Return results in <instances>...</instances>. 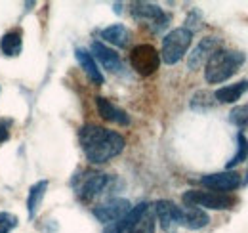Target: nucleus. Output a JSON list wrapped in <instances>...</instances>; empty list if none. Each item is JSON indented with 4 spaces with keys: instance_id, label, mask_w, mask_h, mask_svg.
<instances>
[{
    "instance_id": "24",
    "label": "nucleus",
    "mask_w": 248,
    "mask_h": 233,
    "mask_svg": "<svg viewBox=\"0 0 248 233\" xmlns=\"http://www.w3.org/2000/svg\"><path fill=\"white\" fill-rule=\"evenodd\" d=\"M128 226H130V218H128V214H126L121 220H117V222H113V224H107L103 233H124V232H128Z\"/></svg>"
},
{
    "instance_id": "25",
    "label": "nucleus",
    "mask_w": 248,
    "mask_h": 233,
    "mask_svg": "<svg viewBox=\"0 0 248 233\" xmlns=\"http://www.w3.org/2000/svg\"><path fill=\"white\" fill-rule=\"evenodd\" d=\"M10 138V130H8V120L0 118V144H4Z\"/></svg>"
},
{
    "instance_id": "23",
    "label": "nucleus",
    "mask_w": 248,
    "mask_h": 233,
    "mask_svg": "<svg viewBox=\"0 0 248 233\" xmlns=\"http://www.w3.org/2000/svg\"><path fill=\"white\" fill-rule=\"evenodd\" d=\"M17 228V216L12 212H0V233H10Z\"/></svg>"
},
{
    "instance_id": "16",
    "label": "nucleus",
    "mask_w": 248,
    "mask_h": 233,
    "mask_svg": "<svg viewBox=\"0 0 248 233\" xmlns=\"http://www.w3.org/2000/svg\"><path fill=\"white\" fill-rule=\"evenodd\" d=\"M75 56H77L80 67L84 69V73L88 75V79L92 81L93 84H97V86L103 84V75H101V71H99V67H97V63H95L92 54L88 50H84V48H77Z\"/></svg>"
},
{
    "instance_id": "9",
    "label": "nucleus",
    "mask_w": 248,
    "mask_h": 233,
    "mask_svg": "<svg viewBox=\"0 0 248 233\" xmlns=\"http://www.w3.org/2000/svg\"><path fill=\"white\" fill-rule=\"evenodd\" d=\"M201 182H202V185H206L210 191L223 193V191H233V189H237V187L243 183V178H241L239 172L225 170V172H216V174L204 176Z\"/></svg>"
},
{
    "instance_id": "4",
    "label": "nucleus",
    "mask_w": 248,
    "mask_h": 233,
    "mask_svg": "<svg viewBox=\"0 0 248 233\" xmlns=\"http://www.w3.org/2000/svg\"><path fill=\"white\" fill-rule=\"evenodd\" d=\"M184 203L186 206H197V208H212V210H227L235 204V199L227 193H217V191H197L191 189L184 193Z\"/></svg>"
},
{
    "instance_id": "15",
    "label": "nucleus",
    "mask_w": 248,
    "mask_h": 233,
    "mask_svg": "<svg viewBox=\"0 0 248 233\" xmlns=\"http://www.w3.org/2000/svg\"><path fill=\"white\" fill-rule=\"evenodd\" d=\"M210 216L197 206H186L182 208V218H180V226H184L187 230H202L204 226H208Z\"/></svg>"
},
{
    "instance_id": "17",
    "label": "nucleus",
    "mask_w": 248,
    "mask_h": 233,
    "mask_svg": "<svg viewBox=\"0 0 248 233\" xmlns=\"http://www.w3.org/2000/svg\"><path fill=\"white\" fill-rule=\"evenodd\" d=\"M247 92H248V81H241V83H235V84H227V86L223 88H217L216 92H214V98H216L219 103H235Z\"/></svg>"
},
{
    "instance_id": "10",
    "label": "nucleus",
    "mask_w": 248,
    "mask_h": 233,
    "mask_svg": "<svg viewBox=\"0 0 248 233\" xmlns=\"http://www.w3.org/2000/svg\"><path fill=\"white\" fill-rule=\"evenodd\" d=\"M130 210H132L130 201H126V199H115V201H109V203L101 204V206H95L92 212L99 222H103V224H113V222L124 218Z\"/></svg>"
},
{
    "instance_id": "14",
    "label": "nucleus",
    "mask_w": 248,
    "mask_h": 233,
    "mask_svg": "<svg viewBox=\"0 0 248 233\" xmlns=\"http://www.w3.org/2000/svg\"><path fill=\"white\" fill-rule=\"evenodd\" d=\"M92 52L95 59H99V63L107 69V71H111V73H121L123 71V61L119 58V54L115 52V50H111V48H107L103 42H92Z\"/></svg>"
},
{
    "instance_id": "19",
    "label": "nucleus",
    "mask_w": 248,
    "mask_h": 233,
    "mask_svg": "<svg viewBox=\"0 0 248 233\" xmlns=\"http://www.w3.org/2000/svg\"><path fill=\"white\" fill-rule=\"evenodd\" d=\"M46 189H48V182L46 180H40L36 182L29 191V197H27V210H29V218H34L38 206L42 203L44 195H46Z\"/></svg>"
},
{
    "instance_id": "12",
    "label": "nucleus",
    "mask_w": 248,
    "mask_h": 233,
    "mask_svg": "<svg viewBox=\"0 0 248 233\" xmlns=\"http://www.w3.org/2000/svg\"><path fill=\"white\" fill-rule=\"evenodd\" d=\"M217 46H219V38H216V36H206V38H202V40L197 44V48L189 54V59H187L189 69H199L204 61L210 59V56L217 50Z\"/></svg>"
},
{
    "instance_id": "1",
    "label": "nucleus",
    "mask_w": 248,
    "mask_h": 233,
    "mask_svg": "<svg viewBox=\"0 0 248 233\" xmlns=\"http://www.w3.org/2000/svg\"><path fill=\"white\" fill-rule=\"evenodd\" d=\"M78 140H80V146H82L86 159L93 165L107 163L109 159L121 155L124 146H126L124 138L119 132L107 130V128L97 126V124L82 126Z\"/></svg>"
},
{
    "instance_id": "22",
    "label": "nucleus",
    "mask_w": 248,
    "mask_h": 233,
    "mask_svg": "<svg viewBox=\"0 0 248 233\" xmlns=\"http://www.w3.org/2000/svg\"><path fill=\"white\" fill-rule=\"evenodd\" d=\"M229 120L239 126V128H245L248 124V105H239L235 107L231 113H229Z\"/></svg>"
},
{
    "instance_id": "18",
    "label": "nucleus",
    "mask_w": 248,
    "mask_h": 233,
    "mask_svg": "<svg viewBox=\"0 0 248 233\" xmlns=\"http://www.w3.org/2000/svg\"><path fill=\"white\" fill-rule=\"evenodd\" d=\"M21 46H23V38H21V33L19 31H12V33H6L0 40V50L4 56H17L21 52Z\"/></svg>"
},
{
    "instance_id": "5",
    "label": "nucleus",
    "mask_w": 248,
    "mask_h": 233,
    "mask_svg": "<svg viewBox=\"0 0 248 233\" xmlns=\"http://www.w3.org/2000/svg\"><path fill=\"white\" fill-rule=\"evenodd\" d=\"M130 63L136 69V73H140L141 77H149L153 75L158 65H160V56L151 44H140L132 50L130 54Z\"/></svg>"
},
{
    "instance_id": "8",
    "label": "nucleus",
    "mask_w": 248,
    "mask_h": 233,
    "mask_svg": "<svg viewBox=\"0 0 248 233\" xmlns=\"http://www.w3.org/2000/svg\"><path fill=\"white\" fill-rule=\"evenodd\" d=\"M132 16L140 21L153 23L155 29H164L170 21V16H166L156 4H149V2H134L132 4Z\"/></svg>"
},
{
    "instance_id": "13",
    "label": "nucleus",
    "mask_w": 248,
    "mask_h": 233,
    "mask_svg": "<svg viewBox=\"0 0 248 233\" xmlns=\"http://www.w3.org/2000/svg\"><path fill=\"white\" fill-rule=\"evenodd\" d=\"M95 107H97V113L101 118L109 120V122H115V124H121V126H128L130 124V116L126 115V111H123L121 107H117L115 103H111L107 98H95Z\"/></svg>"
},
{
    "instance_id": "3",
    "label": "nucleus",
    "mask_w": 248,
    "mask_h": 233,
    "mask_svg": "<svg viewBox=\"0 0 248 233\" xmlns=\"http://www.w3.org/2000/svg\"><path fill=\"white\" fill-rule=\"evenodd\" d=\"M191 40H193V33L186 27L170 31L162 38V52H160L162 61L168 63V65L178 63L187 54V50L191 46Z\"/></svg>"
},
{
    "instance_id": "21",
    "label": "nucleus",
    "mask_w": 248,
    "mask_h": 233,
    "mask_svg": "<svg viewBox=\"0 0 248 233\" xmlns=\"http://www.w3.org/2000/svg\"><path fill=\"white\" fill-rule=\"evenodd\" d=\"M247 157H248V140L243 132H239V134H237V153H235V155L231 157V161L225 165L227 170H231V168H235L237 165H241L243 161H247Z\"/></svg>"
},
{
    "instance_id": "20",
    "label": "nucleus",
    "mask_w": 248,
    "mask_h": 233,
    "mask_svg": "<svg viewBox=\"0 0 248 233\" xmlns=\"http://www.w3.org/2000/svg\"><path fill=\"white\" fill-rule=\"evenodd\" d=\"M101 38L111 42V44H115V46L124 48L128 44V40H130V31L126 29L124 25H111V27L101 31Z\"/></svg>"
},
{
    "instance_id": "6",
    "label": "nucleus",
    "mask_w": 248,
    "mask_h": 233,
    "mask_svg": "<svg viewBox=\"0 0 248 233\" xmlns=\"http://www.w3.org/2000/svg\"><path fill=\"white\" fill-rule=\"evenodd\" d=\"M73 183L77 187V195L80 201H92L93 197L105 191L109 183V176L101 172H86L84 176L77 178Z\"/></svg>"
},
{
    "instance_id": "11",
    "label": "nucleus",
    "mask_w": 248,
    "mask_h": 233,
    "mask_svg": "<svg viewBox=\"0 0 248 233\" xmlns=\"http://www.w3.org/2000/svg\"><path fill=\"white\" fill-rule=\"evenodd\" d=\"M155 216L160 222V228L164 232H170L174 226H180V218H182V206H176V203L160 199L153 204Z\"/></svg>"
},
{
    "instance_id": "2",
    "label": "nucleus",
    "mask_w": 248,
    "mask_h": 233,
    "mask_svg": "<svg viewBox=\"0 0 248 233\" xmlns=\"http://www.w3.org/2000/svg\"><path fill=\"white\" fill-rule=\"evenodd\" d=\"M245 54L237 50H216L210 59L206 61L204 69V79L210 84H219L227 79H231L239 67L245 63Z\"/></svg>"
},
{
    "instance_id": "7",
    "label": "nucleus",
    "mask_w": 248,
    "mask_h": 233,
    "mask_svg": "<svg viewBox=\"0 0 248 233\" xmlns=\"http://www.w3.org/2000/svg\"><path fill=\"white\" fill-rule=\"evenodd\" d=\"M128 233H155V210L149 203H140L128 212Z\"/></svg>"
}]
</instances>
